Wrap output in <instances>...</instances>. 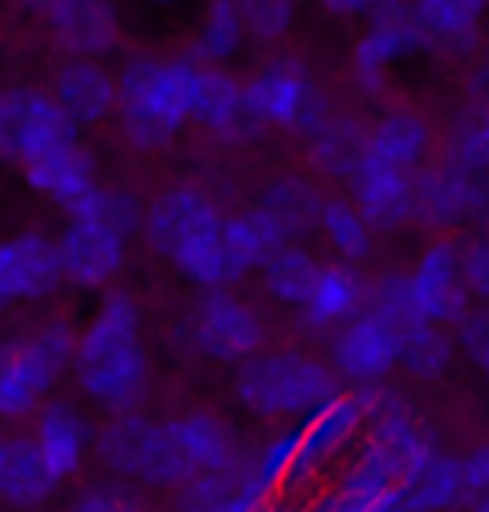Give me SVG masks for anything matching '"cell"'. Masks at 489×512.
Here are the masks:
<instances>
[{
  "mask_svg": "<svg viewBox=\"0 0 489 512\" xmlns=\"http://www.w3.org/2000/svg\"><path fill=\"white\" fill-rule=\"evenodd\" d=\"M71 372L84 399L104 412H134L148 395L151 365L141 345V315L128 295L111 292L81 332H74Z\"/></svg>",
  "mask_w": 489,
  "mask_h": 512,
  "instance_id": "1",
  "label": "cell"
},
{
  "mask_svg": "<svg viewBox=\"0 0 489 512\" xmlns=\"http://www.w3.org/2000/svg\"><path fill=\"white\" fill-rule=\"evenodd\" d=\"M201 64L191 57H134L118 84L121 128L134 148L158 151L195 114Z\"/></svg>",
  "mask_w": 489,
  "mask_h": 512,
  "instance_id": "2",
  "label": "cell"
},
{
  "mask_svg": "<svg viewBox=\"0 0 489 512\" xmlns=\"http://www.w3.org/2000/svg\"><path fill=\"white\" fill-rule=\"evenodd\" d=\"M141 225L148 245L205 292L235 282L222 248V215L208 195L195 188L168 191L155 198Z\"/></svg>",
  "mask_w": 489,
  "mask_h": 512,
  "instance_id": "3",
  "label": "cell"
},
{
  "mask_svg": "<svg viewBox=\"0 0 489 512\" xmlns=\"http://www.w3.org/2000/svg\"><path fill=\"white\" fill-rule=\"evenodd\" d=\"M342 392L329 362L309 352H258L235 375V395L258 419H309Z\"/></svg>",
  "mask_w": 489,
  "mask_h": 512,
  "instance_id": "4",
  "label": "cell"
},
{
  "mask_svg": "<svg viewBox=\"0 0 489 512\" xmlns=\"http://www.w3.org/2000/svg\"><path fill=\"white\" fill-rule=\"evenodd\" d=\"M74 332L64 322L0 342V419H27L47 402V392L71 369Z\"/></svg>",
  "mask_w": 489,
  "mask_h": 512,
  "instance_id": "5",
  "label": "cell"
},
{
  "mask_svg": "<svg viewBox=\"0 0 489 512\" xmlns=\"http://www.w3.org/2000/svg\"><path fill=\"white\" fill-rule=\"evenodd\" d=\"M94 452L101 466L114 476L141 482L155 489H181L195 476L191 466L181 459L175 442L168 439L165 422H155L138 412H121L94 436Z\"/></svg>",
  "mask_w": 489,
  "mask_h": 512,
  "instance_id": "6",
  "label": "cell"
},
{
  "mask_svg": "<svg viewBox=\"0 0 489 512\" xmlns=\"http://www.w3.org/2000/svg\"><path fill=\"white\" fill-rule=\"evenodd\" d=\"M245 104L258 124L289 128L305 134V138H312L332 118L325 94L315 88L312 77L302 67H295L289 61L265 64L245 84Z\"/></svg>",
  "mask_w": 489,
  "mask_h": 512,
  "instance_id": "7",
  "label": "cell"
},
{
  "mask_svg": "<svg viewBox=\"0 0 489 512\" xmlns=\"http://www.w3.org/2000/svg\"><path fill=\"white\" fill-rule=\"evenodd\" d=\"M74 141H78V128L57 108L51 94L41 91L0 94V158L31 164Z\"/></svg>",
  "mask_w": 489,
  "mask_h": 512,
  "instance_id": "8",
  "label": "cell"
},
{
  "mask_svg": "<svg viewBox=\"0 0 489 512\" xmlns=\"http://www.w3.org/2000/svg\"><path fill=\"white\" fill-rule=\"evenodd\" d=\"M188 338L205 359L222 365H242L262 352L265 322L242 298L215 288L195 305L188 318Z\"/></svg>",
  "mask_w": 489,
  "mask_h": 512,
  "instance_id": "9",
  "label": "cell"
},
{
  "mask_svg": "<svg viewBox=\"0 0 489 512\" xmlns=\"http://www.w3.org/2000/svg\"><path fill=\"white\" fill-rule=\"evenodd\" d=\"M329 365L339 382L356 389L382 385L399 369V328L372 308H362L342 328H335L329 345Z\"/></svg>",
  "mask_w": 489,
  "mask_h": 512,
  "instance_id": "10",
  "label": "cell"
},
{
  "mask_svg": "<svg viewBox=\"0 0 489 512\" xmlns=\"http://www.w3.org/2000/svg\"><path fill=\"white\" fill-rule=\"evenodd\" d=\"M362 429H366V405H362L359 392H339L309 419H302L289 486H305L322 469H329L362 436Z\"/></svg>",
  "mask_w": 489,
  "mask_h": 512,
  "instance_id": "11",
  "label": "cell"
},
{
  "mask_svg": "<svg viewBox=\"0 0 489 512\" xmlns=\"http://www.w3.org/2000/svg\"><path fill=\"white\" fill-rule=\"evenodd\" d=\"M402 466L376 442L362 439L356 456L312 512H406L399 499Z\"/></svg>",
  "mask_w": 489,
  "mask_h": 512,
  "instance_id": "12",
  "label": "cell"
},
{
  "mask_svg": "<svg viewBox=\"0 0 489 512\" xmlns=\"http://www.w3.org/2000/svg\"><path fill=\"white\" fill-rule=\"evenodd\" d=\"M409 302L419 318L443 328H456L473 308V295L466 288L463 262H459V248L449 241L429 245L419 262L406 275Z\"/></svg>",
  "mask_w": 489,
  "mask_h": 512,
  "instance_id": "13",
  "label": "cell"
},
{
  "mask_svg": "<svg viewBox=\"0 0 489 512\" xmlns=\"http://www.w3.org/2000/svg\"><path fill=\"white\" fill-rule=\"evenodd\" d=\"M128 255V235L104 221L71 218L57 241V262H61V282L74 288H104L111 285L124 268Z\"/></svg>",
  "mask_w": 489,
  "mask_h": 512,
  "instance_id": "14",
  "label": "cell"
},
{
  "mask_svg": "<svg viewBox=\"0 0 489 512\" xmlns=\"http://www.w3.org/2000/svg\"><path fill=\"white\" fill-rule=\"evenodd\" d=\"M416 171H402L396 164L362 158V164L352 171L349 201L356 211L369 221L372 231H396L416 218Z\"/></svg>",
  "mask_w": 489,
  "mask_h": 512,
  "instance_id": "15",
  "label": "cell"
},
{
  "mask_svg": "<svg viewBox=\"0 0 489 512\" xmlns=\"http://www.w3.org/2000/svg\"><path fill=\"white\" fill-rule=\"evenodd\" d=\"M423 44L426 34L419 31L416 17H412V11L402 0H392V4L379 7L376 14H369V27L362 31L356 44V57H352L356 81L366 91H379L389 67L399 64L402 57L416 54Z\"/></svg>",
  "mask_w": 489,
  "mask_h": 512,
  "instance_id": "16",
  "label": "cell"
},
{
  "mask_svg": "<svg viewBox=\"0 0 489 512\" xmlns=\"http://www.w3.org/2000/svg\"><path fill=\"white\" fill-rule=\"evenodd\" d=\"M61 285L57 245L41 231L0 241V305L37 302Z\"/></svg>",
  "mask_w": 489,
  "mask_h": 512,
  "instance_id": "17",
  "label": "cell"
},
{
  "mask_svg": "<svg viewBox=\"0 0 489 512\" xmlns=\"http://www.w3.org/2000/svg\"><path fill=\"white\" fill-rule=\"evenodd\" d=\"M479 175L456 161H433L412 175L416 181V218L436 228H456L476 218Z\"/></svg>",
  "mask_w": 489,
  "mask_h": 512,
  "instance_id": "18",
  "label": "cell"
},
{
  "mask_svg": "<svg viewBox=\"0 0 489 512\" xmlns=\"http://www.w3.org/2000/svg\"><path fill=\"white\" fill-rule=\"evenodd\" d=\"M268 502L272 492L252 476L248 456H238L225 469L198 472L178 489L181 512H258Z\"/></svg>",
  "mask_w": 489,
  "mask_h": 512,
  "instance_id": "19",
  "label": "cell"
},
{
  "mask_svg": "<svg viewBox=\"0 0 489 512\" xmlns=\"http://www.w3.org/2000/svg\"><path fill=\"white\" fill-rule=\"evenodd\" d=\"M34 446L57 479H71L91 456L94 436L88 419L71 402H44L34 412Z\"/></svg>",
  "mask_w": 489,
  "mask_h": 512,
  "instance_id": "20",
  "label": "cell"
},
{
  "mask_svg": "<svg viewBox=\"0 0 489 512\" xmlns=\"http://www.w3.org/2000/svg\"><path fill=\"white\" fill-rule=\"evenodd\" d=\"M61 489L31 436L0 439V499L14 509H41Z\"/></svg>",
  "mask_w": 489,
  "mask_h": 512,
  "instance_id": "21",
  "label": "cell"
},
{
  "mask_svg": "<svg viewBox=\"0 0 489 512\" xmlns=\"http://www.w3.org/2000/svg\"><path fill=\"white\" fill-rule=\"evenodd\" d=\"M399 499L406 512H449L466 502L463 482H459V459L439 446L419 456L399 476Z\"/></svg>",
  "mask_w": 489,
  "mask_h": 512,
  "instance_id": "22",
  "label": "cell"
},
{
  "mask_svg": "<svg viewBox=\"0 0 489 512\" xmlns=\"http://www.w3.org/2000/svg\"><path fill=\"white\" fill-rule=\"evenodd\" d=\"M289 238L292 235L282 228V221L262 205L238 211L232 218H222V248L235 282L242 275L255 272V268H265V262L275 251L289 245Z\"/></svg>",
  "mask_w": 489,
  "mask_h": 512,
  "instance_id": "23",
  "label": "cell"
},
{
  "mask_svg": "<svg viewBox=\"0 0 489 512\" xmlns=\"http://www.w3.org/2000/svg\"><path fill=\"white\" fill-rule=\"evenodd\" d=\"M369 282L352 265H322L309 298L302 302V322L315 332H335L349 318H356L366 308Z\"/></svg>",
  "mask_w": 489,
  "mask_h": 512,
  "instance_id": "24",
  "label": "cell"
},
{
  "mask_svg": "<svg viewBox=\"0 0 489 512\" xmlns=\"http://www.w3.org/2000/svg\"><path fill=\"white\" fill-rule=\"evenodd\" d=\"M168 439L175 442L181 459L188 462L191 472H215L225 469L242 456L235 442V432L212 412H181L165 419Z\"/></svg>",
  "mask_w": 489,
  "mask_h": 512,
  "instance_id": "25",
  "label": "cell"
},
{
  "mask_svg": "<svg viewBox=\"0 0 489 512\" xmlns=\"http://www.w3.org/2000/svg\"><path fill=\"white\" fill-rule=\"evenodd\" d=\"M47 24L74 54L91 57L118 41V17L108 0H47Z\"/></svg>",
  "mask_w": 489,
  "mask_h": 512,
  "instance_id": "26",
  "label": "cell"
},
{
  "mask_svg": "<svg viewBox=\"0 0 489 512\" xmlns=\"http://www.w3.org/2000/svg\"><path fill=\"white\" fill-rule=\"evenodd\" d=\"M51 98L71 118L74 128L78 124H98L118 104V84H114V77L101 64L78 57V61L61 67Z\"/></svg>",
  "mask_w": 489,
  "mask_h": 512,
  "instance_id": "27",
  "label": "cell"
},
{
  "mask_svg": "<svg viewBox=\"0 0 489 512\" xmlns=\"http://www.w3.org/2000/svg\"><path fill=\"white\" fill-rule=\"evenodd\" d=\"M191 118L225 141H242L258 128V121L245 104V84H238L232 74L218 71V67H201Z\"/></svg>",
  "mask_w": 489,
  "mask_h": 512,
  "instance_id": "28",
  "label": "cell"
},
{
  "mask_svg": "<svg viewBox=\"0 0 489 512\" xmlns=\"http://www.w3.org/2000/svg\"><path fill=\"white\" fill-rule=\"evenodd\" d=\"M433 151V128L426 118L412 111H392L382 114L376 128L369 131L366 154L376 161L396 164L402 171H419Z\"/></svg>",
  "mask_w": 489,
  "mask_h": 512,
  "instance_id": "29",
  "label": "cell"
},
{
  "mask_svg": "<svg viewBox=\"0 0 489 512\" xmlns=\"http://www.w3.org/2000/svg\"><path fill=\"white\" fill-rule=\"evenodd\" d=\"M27 168V185L37 195L57 201V205H71L74 198H81L84 191L98 185V164H94L91 151H84L78 141L67 144V148L44 154L41 161L24 164Z\"/></svg>",
  "mask_w": 489,
  "mask_h": 512,
  "instance_id": "30",
  "label": "cell"
},
{
  "mask_svg": "<svg viewBox=\"0 0 489 512\" xmlns=\"http://www.w3.org/2000/svg\"><path fill=\"white\" fill-rule=\"evenodd\" d=\"M369 131L356 118H332L309 138V161L325 178L349 181L352 171L366 158Z\"/></svg>",
  "mask_w": 489,
  "mask_h": 512,
  "instance_id": "31",
  "label": "cell"
},
{
  "mask_svg": "<svg viewBox=\"0 0 489 512\" xmlns=\"http://www.w3.org/2000/svg\"><path fill=\"white\" fill-rule=\"evenodd\" d=\"M456 359V338L449 328L433 325L426 318H409L399 325V369H406L412 379H439L449 372Z\"/></svg>",
  "mask_w": 489,
  "mask_h": 512,
  "instance_id": "32",
  "label": "cell"
},
{
  "mask_svg": "<svg viewBox=\"0 0 489 512\" xmlns=\"http://www.w3.org/2000/svg\"><path fill=\"white\" fill-rule=\"evenodd\" d=\"M245 21L238 11V0H212L201 21L195 44H191V61H198L201 67H218L242 51L245 44Z\"/></svg>",
  "mask_w": 489,
  "mask_h": 512,
  "instance_id": "33",
  "label": "cell"
},
{
  "mask_svg": "<svg viewBox=\"0 0 489 512\" xmlns=\"http://www.w3.org/2000/svg\"><path fill=\"white\" fill-rule=\"evenodd\" d=\"M322 265L315 262L305 248L285 245L282 251H275L265 262L262 275H265V292L272 302L289 305V308H302V302L309 298L315 278H319Z\"/></svg>",
  "mask_w": 489,
  "mask_h": 512,
  "instance_id": "34",
  "label": "cell"
},
{
  "mask_svg": "<svg viewBox=\"0 0 489 512\" xmlns=\"http://www.w3.org/2000/svg\"><path fill=\"white\" fill-rule=\"evenodd\" d=\"M319 231L332 251L345 262H362L376 248V231L366 218L359 215L356 205L345 198H325L319 211Z\"/></svg>",
  "mask_w": 489,
  "mask_h": 512,
  "instance_id": "35",
  "label": "cell"
},
{
  "mask_svg": "<svg viewBox=\"0 0 489 512\" xmlns=\"http://www.w3.org/2000/svg\"><path fill=\"white\" fill-rule=\"evenodd\" d=\"M486 7L489 0H412L409 11L426 41H463L483 21Z\"/></svg>",
  "mask_w": 489,
  "mask_h": 512,
  "instance_id": "36",
  "label": "cell"
},
{
  "mask_svg": "<svg viewBox=\"0 0 489 512\" xmlns=\"http://www.w3.org/2000/svg\"><path fill=\"white\" fill-rule=\"evenodd\" d=\"M322 201L325 198L315 191V185H309V181H302L295 175H285L268 185L262 208L272 211L289 235H302V231H309V228H319Z\"/></svg>",
  "mask_w": 489,
  "mask_h": 512,
  "instance_id": "37",
  "label": "cell"
},
{
  "mask_svg": "<svg viewBox=\"0 0 489 512\" xmlns=\"http://www.w3.org/2000/svg\"><path fill=\"white\" fill-rule=\"evenodd\" d=\"M71 211V218H88V221H104V225L124 231V235H131V231H138V225L145 218H141V208L138 201H134L128 191H108V188H98L94 185L91 191H84L81 198H74L71 205H64Z\"/></svg>",
  "mask_w": 489,
  "mask_h": 512,
  "instance_id": "38",
  "label": "cell"
},
{
  "mask_svg": "<svg viewBox=\"0 0 489 512\" xmlns=\"http://www.w3.org/2000/svg\"><path fill=\"white\" fill-rule=\"evenodd\" d=\"M469 171H489V74L479 81V104L459 121L453 134V158Z\"/></svg>",
  "mask_w": 489,
  "mask_h": 512,
  "instance_id": "39",
  "label": "cell"
},
{
  "mask_svg": "<svg viewBox=\"0 0 489 512\" xmlns=\"http://www.w3.org/2000/svg\"><path fill=\"white\" fill-rule=\"evenodd\" d=\"M245 34L255 41H278L295 21V0H238Z\"/></svg>",
  "mask_w": 489,
  "mask_h": 512,
  "instance_id": "40",
  "label": "cell"
},
{
  "mask_svg": "<svg viewBox=\"0 0 489 512\" xmlns=\"http://www.w3.org/2000/svg\"><path fill=\"white\" fill-rule=\"evenodd\" d=\"M67 512H141V499L128 482H94L74 496Z\"/></svg>",
  "mask_w": 489,
  "mask_h": 512,
  "instance_id": "41",
  "label": "cell"
},
{
  "mask_svg": "<svg viewBox=\"0 0 489 512\" xmlns=\"http://www.w3.org/2000/svg\"><path fill=\"white\" fill-rule=\"evenodd\" d=\"M456 345L489 382V305L469 308L463 322L456 325Z\"/></svg>",
  "mask_w": 489,
  "mask_h": 512,
  "instance_id": "42",
  "label": "cell"
},
{
  "mask_svg": "<svg viewBox=\"0 0 489 512\" xmlns=\"http://www.w3.org/2000/svg\"><path fill=\"white\" fill-rule=\"evenodd\" d=\"M459 262H463V278L469 295H479L489 302V238L476 241L466 251H459Z\"/></svg>",
  "mask_w": 489,
  "mask_h": 512,
  "instance_id": "43",
  "label": "cell"
},
{
  "mask_svg": "<svg viewBox=\"0 0 489 512\" xmlns=\"http://www.w3.org/2000/svg\"><path fill=\"white\" fill-rule=\"evenodd\" d=\"M459 482H463L466 499L489 492V442H479L466 456H459Z\"/></svg>",
  "mask_w": 489,
  "mask_h": 512,
  "instance_id": "44",
  "label": "cell"
},
{
  "mask_svg": "<svg viewBox=\"0 0 489 512\" xmlns=\"http://www.w3.org/2000/svg\"><path fill=\"white\" fill-rule=\"evenodd\" d=\"M392 0H322V7L335 17H369Z\"/></svg>",
  "mask_w": 489,
  "mask_h": 512,
  "instance_id": "45",
  "label": "cell"
},
{
  "mask_svg": "<svg viewBox=\"0 0 489 512\" xmlns=\"http://www.w3.org/2000/svg\"><path fill=\"white\" fill-rule=\"evenodd\" d=\"M486 231H489V171L479 175V201H476V218Z\"/></svg>",
  "mask_w": 489,
  "mask_h": 512,
  "instance_id": "46",
  "label": "cell"
},
{
  "mask_svg": "<svg viewBox=\"0 0 489 512\" xmlns=\"http://www.w3.org/2000/svg\"><path fill=\"white\" fill-rule=\"evenodd\" d=\"M466 512H489V492L469 496V499H466Z\"/></svg>",
  "mask_w": 489,
  "mask_h": 512,
  "instance_id": "47",
  "label": "cell"
},
{
  "mask_svg": "<svg viewBox=\"0 0 489 512\" xmlns=\"http://www.w3.org/2000/svg\"><path fill=\"white\" fill-rule=\"evenodd\" d=\"M258 512H285V509H278V506H272V502H268V506H262Z\"/></svg>",
  "mask_w": 489,
  "mask_h": 512,
  "instance_id": "48",
  "label": "cell"
}]
</instances>
